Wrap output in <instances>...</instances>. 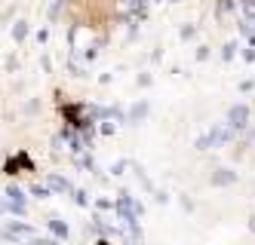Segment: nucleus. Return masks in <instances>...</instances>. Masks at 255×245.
<instances>
[{"instance_id": "nucleus-1", "label": "nucleus", "mask_w": 255, "mask_h": 245, "mask_svg": "<svg viewBox=\"0 0 255 245\" xmlns=\"http://www.w3.org/2000/svg\"><path fill=\"white\" fill-rule=\"evenodd\" d=\"M31 233V227H25V224H9V227H6V239H15V236H28Z\"/></svg>"}, {"instance_id": "nucleus-2", "label": "nucleus", "mask_w": 255, "mask_h": 245, "mask_svg": "<svg viewBox=\"0 0 255 245\" xmlns=\"http://www.w3.org/2000/svg\"><path fill=\"white\" fill-rule=\"evenodd\" d=\"M49 230L65 239V236H68V224H62V221H49Z\"/></svg>"}, {"instance_id": "nucleus-3", "label": "nucleus", "mask_w": 255, "mask_h": 245, "mask_svg": "<svg viewBox=\"0 0 255 245\" xmlns=\"http://www.w3.org/2000/svg\"><path fill=\"white\" fill-rule=\"evenodd\" d=\"M31 245H59V242H52V239H31Z\"/></svg>"}]
</instances>
